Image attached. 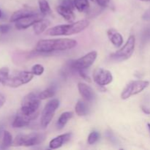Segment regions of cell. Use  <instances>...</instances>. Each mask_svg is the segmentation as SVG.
Wrapping results in <instances>:
<instances>
[{
    "label": "cell",
    "instance_id": "cell-31",
    "mask_svg": "<svg viewBox=\"0 0 150 150\" xmlns=\"http://www.w3.org/2000/svg\"><path fill=\"white\" fill-rule=\"evenodd\" d=\"M142 19L146 21H150V8L144 13L142 16Z\"/></svg>",
    "mask_w": 150,
    "mask_h": 150
},
{
    "label": "cell",
    "instance_id": "cell-36",
    "mask_svg": "<svg viewBox=\"0 0 150 150\" xmlns=\"http://www.w3.org/2000/svg\"><path fill=\"white\" fill-rule=\"evenodd\" d=\"M140 1H149L150 0H140Z\"/></svg>",
    "mask_w": 150,
    "mask_h": 150
},
{
    "label": "cell",
    "instance_id": "cell-19",
    "mask_svg": "<svg viewBox=\"0 0 150 150\" xmlns=\"http://www.w3.org/2000/svg\"><path fill=\"white\" fill-rule=\"evenodd\" d=\"M73 117V113L72 112V111H66V112L62 113V114L60 115L59 118L58 119V121H57V128H58L59 130L62 129L63 127L66 125L67 122H68Z\"/></svg>",
    "mask_w": 150,
    "mask_h": 150
},
{
    "label": "cell",
    "instance_id": "cell-11",
    "mask_svg": "<svg viewBox=\"0 0 150 150\" xmlns=\"http://www.w3.org/2000/svg\"><path fill=\"white\" fill-rule=\"evenodd\" d=\"M44 16H43L41 13H36L35 14L30 15V16H26V17L17 21L15 23V26L16 29H19V30L27 29V28L33 26L36 22L43 19Z\"/></svg>",
    "mask_w": 150,
    "mask_h": 150
},
{
    "label": "cell",
    "instance_id": "cell-10",
    "mask_svg": "<svg viewBox=\"0 0 150 150\" xmlns=\"http://www.w3.org/2000/svg\"><path fill=\"white\" fill-rule=\"evenodd\" d=\"M93 79L98 86H104L113 81V76L109 70L103 68H97L93 73Z\"/></svg>",
    "mask_w": 150,
    "mask_h": 150
},
{
    "label": "cell",
    "instance_id": "cell-28",
    "mask_svg": "<svg viewBox=\"0 0 150 150\" xmlns=\"http://www.w3.org/2000/svg\"><path fill=\"white\" fill-rule=\"evenodd\" d=\"M61 5L71 9L73 10L76 8L74 4V0H61Z\"/></svg>",
    "mask_w": 150,
    "mask_h": 150
},
{
    "label": "cell",
    "instance_id": "cell-13",
    "mask_svg": "<svg viewBox=\"0 0 150 150\" xmlns=\"http://www.w3.org/2000/svg\"><path fill=\"white\" fill-rule=\"evenodd\" d=\"M79 93L83 99L87 102H92L95 98V93L91 86H88L84 83H79L78 84Z\"/></svg>",
    "mask_w": 150,
    "mask_h": 150
},
{
    "label": "cell",
    "instance_id": "cell-33",
    "mask_svg": "<svg viewBox=\"0 0 150 150\" xmlns=\"http://www.w3.org/2000/svg\"><path fill=\"white\" fill-rule=\"evenodd\" d=\"M5 101H6L5 97H4L2 94L0 93V108H1V107L4 105Z\"/></svg>",
    "mask_w": 150,
    "mask_h": 150
},
{
    "label": "cell",
    "instance_id": "cell-38",
    "mask_svg": "<svg viewBox=\"0 0 150 150\" xmlns=\"http://www.w3.org/2000/svg\"><path fill=\"white\" fill-rule=\"evenodd\" d=\"M91 1H93V0H91Z\"/></svg>",
    "mask_w": 150,
    "mask_h": 150
},
{
    "label": "cell",
    "instance_id": "cell-6",
    "mask_svg": "<svg viewBox=\"0 0 150 150\" xmlns=\"http://www.w3.org/2000/svg\"><path fill=\"white\" fill-rule=\"evenodd\" d=\"M34 74L29 71H19L13 75L9 76L3 85L12 88H17L28 83L33 79Z\"/></svg>",
    "mask_w": 150,
    "mask_h": 150
},
{
    "label": "cell",
    "instance_id": "cell-16",
    "mask_svg": "<svg viewBox=\"0 0 150 150\" xmlns=\"http://www.w3.org/2000/svg\"><path fill=\"white\" fill-rule=\"evenodd\" d=\"M108 37L111 43L116 47H120L123 43V37L120 33L114 29H110L108 31Z\"/></svg>",
    "mask_w": 150,
    "mask_h": 150
},
{
    "label": "cell",
    "instance_id": "cell-8",
    "mask_svg": "<svg viewBox=\"0 0 150 150\" xmlns=\"http://www.w3.org/2000/svg\"><path fill=\"white\" fill-rule=\"evenodd\" d=\"M59 106V101L58 99L51 100L45 105V108L41 114L40 119V125L43 128H46L48 125L51 123Z\"/></svg>",
    "mask_w": 150,
    "mask_h": 150
},
{
    "label": "cell",
    "instance_id": "cell-22",
    "mask_svg": "<svg viewBox=\"0 0 150 150\" xmlns=\"http://www.w3.org/2000/svg\"><path fill=\"white\" fill-rule=\"evenodd\" d=\"M74 4L78 11L81 13L87 11L89 8V3L88 0H74Z\"/></svg>",
    "mask_w": 150,
    "mask_h": 150
},
{
    "label": "cell",
    "instance_id": "cell-24",
    "mask_svg": "<svg viewBox=\"0 0 150 150\" xmlns=\"http://www.w3.org/2000/svg\"><path fill=\"white\" fill-rule=\"evenodd\" d=\"M56 90L54 89V87L51 86V87L48 88V89H45V90L42 91L41 92H40L38 94V97L40 100H45L48 99V98H52L55 95Z\"/></svg>",
    "mask_w": 150,
    "mask_h": 150
},
{
    "label": "cell",
    "instance_id": "cell-5",
    "mask_svg": "<svg viewBox=\"0 0 150 150\" xmlns=\"http://www.w3.org/2000/svg\"><path fill=\"white\" fill-rule=\"evenodd\" d=\"M136 47V38L134 35H130L127 39L124 46L114 54H111L110 57L116 62H122L130 58L134 52Z\"/></svg>",
    "mask_w": 150,
    "mask_h": 150
},
{
    "label": "cell",
    "instance_id": "cell-26",
    "mask_svg": "<svg viewBox=\"0 0 150 150\" xmlns=\"http://www.w3.org/2000/svg\"><path fill=\"white\" fill-rule=\"evenodd\" d=\"M10 76V70L7 67H1L0 69V83L3 84Z\"/></svg>",
    "mask_w": 150,
    "mask_h": 150
},
{
    "label": "cell",
    "instance_id": "cell-15",
    "mask_svg": "<svg viewBox=\"0 0 150 150\" xmlns=\"http://www.w3.org/2000/svg\"><path fill=\"white\" fill-rule=\"evenodd\" d=\"M57 11L67 21L72 23L75 21L76 16L73 13V10H71V9H69L60 4L57 7Z\"/></svg>",
    "mask_w": 150,
    "mask_h": 150
},
{
    "label": "cell",
    "instance_id": "cell-37",
    "mask_svg": "<svg viewBox=\"0 0 150 150\" xmlns=\"http://www.w3.org/2000/svg\"><path fill=\"white\" fill-rule=\"evenodd\" d=\"M1 10H0V18H1Z\"/></svg>",
    "mask_w": 150,
    "mask_h": 150
},
{
    "label": "cell",
    "instance_id": "cell-12",
    "mask_svg": "<svg viewBox=\"0 0 150 150\" xmlns=\"http://www.w3.org/2000/svg\"><path fill=\"white\" fill-rule=\"evenodd\" d=\"M38 114H39V112H37L36 114H32V115H26L19 111L16 118L14 119L12 125L15 128H21V127H26L30 124L32 120H36L37 117H38Z\"/></svg>",
    "mask_w": 150,
    "mask_h": 150
},
{
    "label": "cell",
    "instance_id": "cell-7",
    "mask_svg": "<svg viewBox=\"0 0 150 150\" xmlns=\"http://www.w3.org/2000/svg\"><path fill=\"white\" fill-rule=\"evenodd\" d=\"M149 85V82L147 81H132L123 89L121 94L122 99H128L131 96L141 93L147 88Z\"/></svg>",
    "mask_w": 150,
    "mask_h": 150
},
{
    "label": "cell",
    "instance_id": "cell-23",
    "mask_svg": "<svg viewBox=\"0 0 150 150\" xmlns=\"http://www.w3.org/2000/svg\"><path fill=\"white\" fill-rule=\"evenodd\" d=\"M38 4H39L40 12L43 16H48L51 14V7L47 0H38Z\"/></svg>",
    "mask_w": 150,
    "mask_h": 150
},
{
    "label": "cell",
    "instance_id": "cell-30",
    "mask_svg": "<svg viewBox=\"0 0 150 150\" xmlns=\"http://www.w3.org/2000/svg\"><path fill=\"white\" fill-rule=\"evenodd\" d=\"M98 4L102 7H105L108 5L110 0H95Z\"/></svg>",
    "mask_w": 150,
    "mask_h": 150
},
{
    "label": "cell",
    "instance_id": "cell-9",
    "mask_svg": "<svg viewBox=\"0 0 150 150\" xmlns=\"http://www.w3.org/2000/svg\"><path fill=\"white\" fill-rule=\"evenodd\" d=\"M97 57H98L97 51H91L83 57L72 62V63L70 64V67L77 72L80 71V70H85L94 64Z\"/></svg>",
    "mask_w": 150,
    "mask_h": 150
},
{
    "label": "cell",
    "instance_id": "cell-34",
    "mask_svg": "<svg viewBox=\"0 0 150 150\" xmlns=\"http://www.w3.org/2000/svg\"><path fill=\"white\" fill-rule=\"evenodd\" d=\"M142 111H143L145 114H150V109H149V108H146V107L145 106H142Z\"/></svg>",
    "mask_w": 150,
    "mask_h": 150
},
{
    "label": "cell",
    "instance_id": "cell-14",
    "mask_svg": "<svg viewBox=\"0 0 150 150\" xmlns=\"http://www.w3.org/2000/svg\"><path fill=\"white\" fill-rule=\"evenodd\" d=\"M71 137H72L71 133H64V134L57 136V137L53 139L49 143L50 149H59V148L62 146L64 144H65L66 143H67V142L71 139Z\"/></svg>",
    "mask_w": 150,
    "mask_h": 150
},
{
    "label": "cell",
    "instance_id": "cell-32",
    "mask_svg": "<svg viewBox=\"0 0 150 150\" xmlns=\"http://www.w3.org/2000/svg\"><path fill=\"white\" fill-rule=\"evenodd\" d=\"M78 73H79L80 76H81L83 79H85L86 81H90V79H89V76H87V74L85 73L84 70H80V71H79Z\"/></svg>",
    "mask_w": 150,
    "mask_h": 150
},
{
    "label": "cell",
    "instance_id": "cell-25",
    "mask_svg": "<svg viewBox=\"0 0 150 150\" xmlns=\"http://www.w3.org/2000/svg\"><path fill=\"white\" fill-rule=\"evenodd\" d=\"M100 137V133L98 131H92L88 136V144L90 145L94 144H95L99 140Z\"/></svg>",
    "mask_w": 150,
    "mask_h": 150
},
{
    "label": "cell",
    "instance_id": "cell-1",
    "mask_svg": "<svg viewBox=\"0 0 150 150\" xmlns=\"http://www.w3.org/2000/svg\"><path fill=\"white\" fill-rule=\"evenodd\" d=\"M77 41L68 38L40 40L37 43L35 50L41 53H49L57 51H66L75 48Z\"/></svg>",
    "mask_w": 150,
    "mask_h": 150
},
{
    "label": "cell",
    "instance_id": "cell-21",
    "mask_svg": "<svg viewBox=\"0 0 150 150\" xmlns=\"http://www.w3.org/2000/svg\"><path fill=\"white\" fill-rule=\"evenodd\" d=\"M13 137L12 135L10 134V132L8 131H4V134H3V140L2 143H1V148L3 149H7L10 147L11 145H13Z\"/></svg>",
    "mask_w": 150,
    "mask_h": 150
},
{
    "label": "cell",
    "instance_id": "cell-4",
    "mask_svg": "<svg viewBox=\"0 0 150 150\" xmlns=\"http://www.w3.org/2000/svg\"><path fill=\"white\" fill-rule=\"evenodd\" d=\"M40 100L38 94L31 92L23 98L21 103L20 111L26 115H32L38 112L40 105Z\"/></svg>",
    "mask_w": 150,
    "mask_h": 150
},
{
    "label": "cell",
    "instance_id": "cell-27",
    "mask_svg": "<svg viewBox=\"0 0 150 150\" xmlns=\"http://www.w3.org/2000/svg\"><path fill=\"white\" fill-rule=\"evenodd\" d=\"M32 72L34 76H41L44 73V67L42 64H37L32 67Z\"/></svg>",
    "mask_w": 150,
    "mask_h": 150
},
{
    "label": "cell",
    "instance_id": "cell-35",
    "mask_svg": "<svg viewBox=\"0 0 150 150\" xmlns=\"http://www.w3.org/2000/svg\"><path fill=\"white\" fill-rule=\"evenodd\" d=\"M147 126H148V128H149V132H150V124L149 123V124L147 125Z\"/></svg>",
    "mask_w": 150,
    "mask_h": 150
},
{
    "label": "cell",
    "instance_id": "cell-17",
    "mask_svg": "<svg viewBox=\"0 0 150 150\" xmlns=\"http://www.w3.org/2000/svg\"><path fill=\"white\" fill-rule=\"evenodd\" d=\"M36 13H38V12L35 11V10H31V9H21V10H18L15 12L10 17V21L11 22H16L17 21L20 20L23 18L29 16L30 15L35 14Z\"/></svg>",
    "mask_w": 150,
    "mask_h": 150
},
{
    "label": "cell",
    "instance_id": "cell-20",
    "mask_svg": "<svg viewBox=\"0 0 150 150\" xmlns=\"http://www.w3.org/2000/svg\"><path fill=\"white\" fill-rule=\"evenodd\" d=\"M75 110H76V114L79 117L86 116L89 113V107H88L87 104L81 100L77 102L76 107H75Z\"/></svg>",
    "mask_w": 150,
    "mask_h": 150
},
{
    "label": "cell",
    "instance_id": "cell-29",
    "mask_svg": "<svg viewBox=\"0 0 150 150\" xmlns=\"http://www.w3.org/2000/svg\"><path fill=\"white\" fill-rule=\"evenodd\" d=\"M10 26L7 24H1L0 25V33L6 34L10 31Z\"/></svg>",
    "mask_w": 150,
    "mask_h": 150
},
{
    "label": "cell",
    "instance_id": "cell-2",
    "mask_svg": "<svg viewBox=\"0 0 150 150\" xmlns=\"http://www.w3.org/2000/svg\"><path fill=\"white\" fill-rule=\"evenodd\" d=\"M89 26V21L83 19L76 22H72L68 24H61L48 29L45 35L49 36H63L72 35L81 32Z\"/></svg>",
    "mask_w": 150,
    "mask_h": 150
},
{
    "label": "cell",
    "instance_id": "cell-3",
    "mask_svg": "<svg viewBox=\"0 0 150 150\" xmlns=\"http://www.w3.org/2000/svg\"><path fill=\"white\" fill-rule=\"evenodd\" d=\"M45 139V135L40 133H32L29 134H19L14 139V146H32L42 143Z\"/></svg>",
    "mask_w": 150,
    "mask_h": 150
},
{
    "label": "cell",
    "instance_id": "cell-18",
    "mask_svg": "<svg viewBox=\"0 0 150 150\" xmlns=\"http://www.w3.org/2000/svg\"><path fill=\"white\" fill-rule=\"evenodd\" d=\"M51 23H50L49 20L47 19H42V20L36 22L35 24L33 25V29L35 33L37 35H39L42 34V32H45L47 28L50 26Z\"/></svg>",
    "mask_w": 150,
    "mask_h": 150
}]
</instances>
